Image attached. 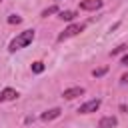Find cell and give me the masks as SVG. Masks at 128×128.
Here are the masks:
<instances>
[{"instance_id":"6da1fadb","label":"cell","mask_w":128,"mask_h":128,"mask_svg":"<svg viewBox=\"0 0 128 128\" xmlns=\"http://www.w3.org/2000/svg\"><path fill=\"white\" fill-rule=\"evenodd\" d=\"M34 38H36V32H34V30H24V32H20V34L10 42L8 50H10V52H16V50H20V48H26L28 44H32Z\"/></svg>"},{"instance_id":"7a4b0ae2","label":"cell","mask_w":128,"mask_h":128,"mask_svg":"<svg viewBox=\"0 0 128 128\" xmlns=\"http://www.w3.org/2000/svg\"><path fill=\"white\" fill-rule=\"evenodd\" d=\"M82 30H84V24H70L64 32H60V34H58V42H64V40H68V38H72V36L80 34Z\"/></svg>"},{"instance_id":"3957f363","label":"cell","mask_w":128,"mask_h":128,"mask_svg":"<svg viewBox=\"0 0 128 128\" xmlns=\"http://www.w3.org/2000/svg\"><path fill=\"white\" fill-rule=\"evenodd\" d=\"M100 104H102V100H100V98L88 100V102H84V104L78 108V112H80V114H90V112H96V110L100 108Z\"/></svg>"},{"instance_id":"277c9868","label":"cell","mask_w":128,"mask_h":128,"mask_svg":"<svg viewBox=\"0 0 128 128\" xmlns=\"http://www.w3.org/2000/svg\"><path fill=\"white\" fill-rule=\"evenodd\" d=\"M82 94H84V88H82V86H72V88H66L62 96H64L66 100H74V98H78V96H82Z\"/></svg>"},{"instance_id":"5b68a950","label":"cell","mask_w":128,"mask_h":128,"mask_svg":"<svg viewBox=\"0 0 128 128\" xmlns=\"http://www.w3.org/2000/svg\"><path fill=\"white\" fill-rule=\"evenodd\" d=\"M102 8V0H82L80 2V10H98Z\"/></svg>"},{"instance_id":"8992f818","label":"cell","mask_w":128,"mask_h":128,"mask_svg":"<svg viewBox=\"0 0 128 128\" xmlns=\"http://www.w3.org/2000/svg\"><path fill=\"white\" fill-rule=\"evenodd\" d=\"M18 98V92L14 88H4L0 92V102H8V100H16Z\"/></svg>"},{"instance_id":"52a82bcc","label":"cell","mask_w":128,"mask_h":128,"mask_svg":"<svg viewBox=\"0 0 128 128\" xmlns=\"http://www.w3.org/2000/svg\"><path fill=\"white\" fill-rule=\"evenodd\" d=\"M116 126H118V120L114 116H104L98 122V128H116Z\"/></svg>"},{"instance_id":"ba28073f","label":"cell","mask_w":128,"mask_h":128,"mask_svg":"<svg viewBox=\"0 0 128 128\" xmlns=\"http://www.w3.org/2000/svg\"><path fill=\"white\" fill-rule=\"evenodd\" d=\"M60 112H62L60 108H52V110H48V112H44V114H42V120H44V122H50V120L58 118V116H60Z\"/></svg>"},{"instance_id":"9c48e42d","label":"cell","mask_w":128,"mask_h":128,"mask_svg":"<svg viewBox=\"0 0 128 128\" xmlns=\"http://www.w3.org/2000/svg\"><path fill=\"white\" fill-rule=\"evenodd\" d=\"M58 14H60V18L66 20V22H72V20L76 18V12H74V10H62V12H58Z\"/></svg>"},{"instance_id":"30bf717a","label":"cell","mask_w":128,"mask_h":128,"mask_svg":"<svg viewBox=\"0 0 128 128\" xmlns=\"http://www.w3.org/2000/svg\"><path fill=\"white\" fill-rule=\"evenodd\" d=\"M56 12H60V10H58V6H48L46 10H42V16H44V18H48L50 14H56Z\"/></svg>"},{"instance_id":"8fae6325","label":"cell","mask_w":128,"mask_h":128,"mask_svg":"<svg viewBox=\"0 0 128 128\" xmlns=\"http://www.w3.org/2000/svg\"><path fill=\"white\" fill-rule=\"evenodd\" d=\"M32 72L34 74H42L44 72V64L42 62H32Z\"/></svg>"},{"instance_id":"7c38bea8","label":"cell","mask_w":128,"mask_h":128,"mask_svg":"<svg viewBox=\"0 0 128 128\" xmlns=\"http://www.w3.org/2000/svg\"><path fill=\"white\" fill-rule=\"evenodd\" d=\"M106 72H108L106 66H102V68H94V70H92V76H94V78H100V76H104Z\"/></svg>"},{"instance_id":"4fadbf2b","label":"cell","mask_w":128,"mask_h":128,"mask_svg":"<svg viewBox=\"0 0 128 128\" xmlns=\"http://www.w3.org/2000/svg\"><path fill=\"white\" fill-rule=\"evenodd\" d=\"M20 22H22V18H20V16H16V14L8 16V24H20Z\"/></svg>"},{"instance_id":"5bb4252c","label":"cell","mask_w":128,"mask_h":128,"mask_svg":"<svg viewBox=\"0 0 128 128\" xmlns=\"http://www.w3.org/2000/svg\"><path fill=\"white\" fill-rule=\"evenodd\" d=\"M124 50H126V44H120L118 48H114V50H112V56H114V54H120V52H124Z\"/></svg>"},{"instance_id":"9a60e30c","label":"cell","mask_w":128,"mask_h":128,"mask_svg":"<svg viewBox=\"0 0 128 128\" xmlns=\"http://www.w3.org/2000/svg\"><path fill=\"white\" fill-rule=\"evenodd\" d=\"M120 84H128V72H126V74L120 78Z\"/></svg>"},{"instance_id":"2e32d148","label":"cell","mask_w":128,"mask_h":128,"mask_svg":"<svg viewBox=\"0 0 128 128\" xmlns=\"http://www.w3.org/2000/svg\"><path fill=\"white\" fill-rule=\"evenodd\" d=\"M120 64H122V66H128V54H126V56L120 60Z\"/></svg>"},{"instance_id":"e0dca14e","label":"cell","mask_w":128,"mask_h":128,"mask_svg":"<svg viewBox=\"0 0 128 128\" xmlns=\"http://www.w3.org/2000/svg\"><path fill=\"white\" fill-rule=\"evenodd\" d=\"M0 2H2V0H0Z\"/></svg>"}]
</instances>
